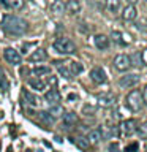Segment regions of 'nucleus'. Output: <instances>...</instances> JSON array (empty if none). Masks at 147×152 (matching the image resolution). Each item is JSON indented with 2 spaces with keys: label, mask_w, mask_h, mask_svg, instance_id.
I'll use <instances>...</instances> for the list:
<instances>
[{
  "label": "nucleus",
  "mask_w": 147,
  "mask_h": 152,
  "mask_svg": "<svg viewBox=\"0 0 147 152\" xmlns=\"http://www.w3.org/2000/svg\"><path fill=\"white\" fill-rule=\"evenodd\" d=\"M2 27L5 32H8L9 35H24L28 28V24L25 19L19 18V16H14V14H7L3 18V22H2Z\"/></svg>",
  "instance_id": "1"
},
{
  "label": "nucleus",
  "mask_w": 147,
  "mask_h": 152,
  "mask_svg": "<svg viewBox=\"0 0 147 152\" xmlns=\"http://www.w3.org/2000/svg\"><path fill=\"white\" fill-rule=\"evenodd\" d=\"M125 104H127V108L130 109V111H133V113L142 111V108H144V100H142L141 90L133 89L131 92L125 97Z\"/></svg>",
  "instance_id": "2"
},
{
  "label": "nucleus",
  "mask_w": 147,
  "mask_h": 152,
  "mask_svg": "<svg viewBox=\"0 0 147 152\" xmlns=\"http://www.w3.org/2000/svg\"><path fill=\"white\" fill-rule=\"evenodd\" d=\"M52 48H54L59 54H63V56H68V54L76 52V45L70 40V38H66V37L55 38L54 43H52Z\"/></svg>",
  "instance_id": "3"
},
{
  "label": "nucleus",
  "mask_w": 147,
  "mask_h": 152,
  "mask_svg": "<svg viewBox=\"0 0 147 152\" xmlns=\"http://www.w3.org/2000/svg\"><path fill=\"white\" fill-rule=\"evenodd\" d=\"M114 68L119 71H128L131 68V59L127 54H119L114 59Z\"/></svg>",
  "instance_id": "4"
},
{
  "label": "nucleus",
  "mask_w": 147,
  "mask_h": 152,
  "mask_svg": "<svg viewBox=\"0 0 147 152\" xmlns=\"http://www.w3.org/2000/svg\"><path fill=\"white\" fill-rule=\"evenodd\" d=\"M97 102H98V106H101V108H111V106L116 104V95L111 94V92L98 94L97 95Z\"/></svg>",
  "instance_id": "5"
},
{
  "label": "nucleus",
  "mask_w": 147,
  "mask_h": 152,
  "mask_svg": "<svg viewBox=\"0 0 147 152\" xmlns=\"http://www.w3.org/2000/svg\"><path fill=\"white\" fill-rule=\"evenodd\" d=\"M138 124L135 119H127V121H122V124L119 125V130L122 132L123 136H131L133 133H136Z\"/></svg>",
  "instance_id": "6"
},
{
  "label": "nucleus",
  "mask_w": 147,
  "mask_h": 152,
  "mask_svg": "<svg viewBox=\"0 0 147 152\" xmlns=\"http://www.w3.org/2000/svg\"><path fill=\"white\" fill-rule=\"evenodd\" d=\"M139 83V76L135 75V73H130V75H125L119 79V86L123 89H130V87H135V86Z\"/></svg>",
  "instance_id": "7"
},
{
  "label": "nucleus",
  "mask_w": 147,
  "mask_h": 152,
  "mask_svg": "<svg viewBox=\"0 0 147 152\" xmlns=\"http://www.w3.org/2000/svg\"><path fill=\"white\" fill-rule=\"evenodd\" d=\"M90 79H92L95 84H104L108 81V76H106V73H104V70L101 66H95V68L90 70Z\"/></svg>",
  "instance_id": "8"
},
{
  "label": "nucleus",
  "mask_w": 147,
  "mask_h": 152,
  "mask_svg": "<svg viewBox=\"0 0 147 152\" xmlns=\"http://www.w3.org/2000/svg\"><path fill=\"white\" fill-rule=\"evenodd\" d=\"M3 57H5V60L8 62V64H11V65H19L21 64V54L16 51V49H13V48H7V49L3 51Z\"/></svg>",
  "instance_id": "9"
},
{
  "label": "nucleus",
  "mask_w": 147,
  "mask_h": 152,
  "mask_svg": "<svg viewBox=\"0 0 147 152\" xmlns=\"http://www.w3.org/2000/svg\"><path fill=\"white\" fill-rule=\"evenodd\" d=\"M44 100L51 104V106H54V104H60L62 94H60L55 87H52V89L47 90V92H44Z\"/></svg>",
  "instance_id": "10"
},
{
  "label": "nucleus",
  "mask_w": 147,
  "mask_h": 152,
  "mask_svg": "<svg viewBox=\"0 0 147 152\" xmlns=\"http://www.w3.org/2000/svg\"><path fill=\"white\" fill-rule=\"evenodd\" d=\"M111 38H112L116 43H119V45H122V46L130 45V43H131V38H130V35H128V33H123V32H119V30H112Z\"/></svg>",
  "instance_id": "11"
},
{
  "label": "nucleus",
  "mask_w": 147,
  "mask_h": 152,
  "mask_svg": "<svg viewBox=\"0 0 147 152\" xmlns=\"http://www.w3.org/2000/svg\"><path fill=\"white\" fill-rule=\"evenodd\" d=\"M136 16H138L136 7H133V5H127V7L123 8V11H122V19H123V21H135Z\"/></svg>",
  "instance_id": "12"
},
{
  "label": "nucleus",
  "mask_w": 147,
  "mask_h": 152,
  "mask_svg": "<svg viewBox=\"0 0 147 152\" xmlns=\"http://www.w3.org/2000/svg\"><path fill=\"white\" fill-rule=\"evenodd\" d=\"M93 41H95V46H97L100 51H104V49H108V48H109V38L106 35H103V33L95 35Z\"/></svg>",
  "instance_id": "13"
},
{
  "label": "nucleus",
  "mask_w": 147,
  "mask_h": 152,
  "mask_svg": "<svg viewBox=\"0 0 147 152\" xmlns=\"http://www.w3.org/2000/svg\"><path fill=\"white\" fill-rule=\"evenodd\" d=\"M78 114L76 113H65L63 114V125L66 128H71V127H74L76 124H78Z\"/></svg>",
  "instance_id": "14"
},
{
  "label": "nucleus",
  "mask_w": 147,
  "mask_h": 152,
  "mask_svg": "<svg viewBox=\"0 0 147 152\" xmlns=\"http://www.w3.org/2000/svg\"><path fill=\"white\" fill-rule=\"evenodd\" d=\"M101 138H103L101 128H93V130H90L89 135H87V140H89L90 144H98V142L101 141Z\"/></svg>",
  "instance_id": "15"
},
{
  "label": "nucleus",
  "mask_w": 147,
  "mask_h": 152,
  "mask_svg": "<svg viewBox=\"0 0 147 152\" xmlns=\"http://www.w3.org/2000/svg\"><path fill=\"white\" fill-rule=\"evenodd\" d=\"M47 59V52L46 49H43V48H38V49H35L30 54V60L32 62H43Z\"/></svg>",
  "instance_id": "16"
},
{
  "label": "nucleus",
  "mask_w": 147,
  "mask_h": 152,
  "mask_svg": "<svg viewBox=\"0 0 147 152\" xmlns=\"http://www.w3.org/2000/svg\"><path fill=\"white\" fill-rule=\"evenodd\" d=\"M28 86H30L33 90H36V92H43V90L46 89V84L43 83L40 78H36V76H35V78H30V79H28Z\"/></svg>",
  "instance_id": "17"
},
{
  "label": "nucleus",
  "mask_w": 147,
  "mask_h": 152,
  "mask_svg": "<svg viewBox=\"0 0 147 152\" xmlns=\"http://www.w3.org/2000/svg\"><path fill=\"white\" fill-rule=\"evenodd\" d=\"M65 10H66L70 14L79 13V11H81V3H79V0H68V2L65 3Z\"/></svg>",
  "instance_id": "18"
},
{
  "label": "nucleus",
  "mask_w": 147,
  "mask_h": 152,
  "mask_svg": "<svg viewBox=\"0 0 147 152\" xmlns=\"http://www.w3.org/2000/svg\"><path fill=\"white\" fill-rule=\"evenodd\" d=\"M51 11L54 14H62L63 11H66V10H65V3L62 2V0H52V2H51Z\"/></svg>",
  "instance_id": "19"
},
{
  "label": "nucleus",
  "mask_w": 147,
  "mask_h": 152,
  "mask_svg": "<svg viewBox=\"0 0 147 152\" xmlns=\"http://www.w3.org/2000/svg\"><path fill=\"white\" fill-rule=\"evenodd\" d=\"M62 64H63V62H60V60H55V62H54V65L57 66V68H59V73H60L62 76H63L65 79H71V78H73L71 71H70L68 68H66L65 65H62Z\"/></svg>",
  "instance_id": "20"
},
{
  "label": "nucleus",
  "mask_w": 147,
  "mask_h": 152,
  "mask_svg": "<svg viewBox=\"0 0 147 152\" xmlns=\"http://www.w3.org/2000/svg\"><path fill=\"white\" fill-rule=\"evenodd\" d=\"M73 142L79 147V149H82V151H87L89 146H90L89 140H87V138H84V136H76V138H73Z\"/></svg>",
  "instance_id": "21"
},
{
  "label": "nucleus",
  "mask_w": 147,
  "mask_h": 152,
  "mask_svg": "<svg viewBox=\"0 0 147 152\" xmlns=\"http://www.w3.org/2000/svg\"><path fill=\"white\" fill-rule=\"evenodd\" d=\"M22 95H24V98H25V102L30 104V106H36L38 103H40V100H38V97L36 95H33L32 92H28V90H24L22 92Z\"/></svg>",
  "instance_id": "22"
},
{
  "label": "nucleus",
  "mask_w": 147,
  "mask_h": 152,
  "mask_svg": "<svg viewBox=\"0 0 147 152\" xmlns=\"http://www.w3.org/2000/svg\"><path fill=\"white\" fill-rule=\"evenodd\" d=\"M106 8L109 13L116 14L120 10V0H106Z\"/></svg>",
  "instance_id": "23"
},
{
  "label": "nucleus",
  "mask_w": 147,
  "mask_h": 152,
  "mask_svg": "<svg viewBox=\"0 0 147 152\" xmlns=\"http://www.w3.org/2000/svg\"><path fill=\"white\" fill-rule=\"evenodd\" d=\"M38 119H40L41 122H44L46 125H51V124H54L55 119L49 114V111H40L38 113Z\"/></svg>",
  "instance_id": "24"
},
{
  "label": "nucleus",
  "mask_w": 147,
  "mask_h": 152,
  "mask_svg": "<svg viewBox=\"0 0 147 152\" xmlns=\"http://www.w3.org/2000/svg\"><path fill=\"white\" fill-rule=\"evenodd\" d=\"M33 75H35L36 78H40V76H43V75H51V68L46 66V65H38V66L33 68Z\"/></svg>",
  "instance_id": "25"
},
{
  "label": "nucleus",
  "mask_w": 147,
  "mask_h": 152,
  "mask_svg": "<svg viewBox=\"0 0 147 152\" xmlns=\"http://www.w3.org/2000/svg\"><path fill=\"white\" fill-rule=\"evenodd\" d=\"M49 114L52 117H60V116H63L65 114V111H63V106L62 104H54V106H51V109H49Z\"/></svg>",
  "instance_id": "26"
},
{
  "label": "nucleus",
  "mask_w": 147,
  "mask_h": 152,
  "mask_svg": "<svg viewBox=\"0 0 147 152\" xmlns=\"http://www.w3.org/2000/svg\"><path fill=\"white\" fill-rule=\"evenodd\" d=\"M70 71H71V75H81L84 71V66H82V64L81 62H71L70 64Z\"/></svg>",
  "instance_id": "27"
},
{
  "label": "nucleus",
  "mask_w": 147,
  "mask_h": 152,
  "mask_svg": "<svg viewBox=\"0 0 147 152\" xmlns=\"http://www.w3.org/2000/svg\"><path fill=\"white\" fill-rule=\"evenodd\" d=\"M0 89L2 90H8L9 89V81L7 78V75H5V71L0 68Z\"/></svg>",
  "instance_id": "28"
},
{
  "label": "nucleus",
  "mask_w": 147,
  "mask_h": 152,
  "mask_svg": "<svg viewBox=\"0 0 147 152\" xmlns=\"http://www.w3.org/2000/svg\"><path fill=\"white\" fill-rule=\"evenodd\" d=\"M136 133L139 135L141 140H147V122H142L141 125L136 128Z\"/></svg>",
  "instance_id": "29"
},
{
  "label": "nucleus",
  "mask_w": 147,
  "mask_h": 152,
  "mask_svg": "<svg viewBox=\"0 0 147 152\" xmlns=\"http://www.w3.org/2000/svg\"><path fill=\"white\" fill-rule=\"evenodd\" d=\"M8 7L13 8V10H22L24 8V3H25V0H8Z\"/></svg>",
  "instance_id": "30"
},
{
  "label": "nucleus",
  "mask_w": 147,
  "mask_h": 152,
  "mask_svg": "<svg viewBox=\"0 0 147 152\" xmlns=\"http://www.w3.org/2000/svg\"><path fill=\"white\" fill-rule=\"evenodd\" d=\"M138 151H139V144L138 142H131V144H128L123 149V152H138Z\"/></svg>",
  "instance_id": "31"
},
{
  "label": "nucleus",
  "mask_w": 147,
  "mask_h": 152,
  "mask_svg": "<svg viewBox=\"0 0 147 152\" xmlns=\"http://www.w3.org/2000/svg\"><path fill=\"white\" fill-rule=\"evenodd\" d=\"M47 84H49V86H52V87H55V86H57V78H55V76H47Z\"/></svg>",
  "instance_id": "32"
},
{
  "label": "nucleus",
  "mask_w": 147,
  "mask_h": 152,
  "mask_svg": "<svg viewBox=\"0 0 147 152\" xmlns=\"http://www.w3.org/2000/svg\"><path fill=\"white\" fill-rule=\"evenodd\" d=\"M142 100H144V104H147V86H146V87L144 89H142Z\"/></svg>",
  "instance_id": "33"
},
{
  "label": "nucleus",
  "mask_w": 147,
  "mask_h": 152,
  "mask_svg": "<svg viewBox=\"0 0 147 152\" xmlns=\"http://www.w3.org/2000/svg\"><path fill=\"white\" fill-rule=\"evenodd\" d=\"M109 151H111V152H117L119 151V146L117 144H111V146H109Z\"/></svg>",
  "instance_id": "34"
},
{
  "label": "nucleus",
  "mask_w": 147,
  "mask_h": 152,
  "mask_svg": "<svg viewBox=\"0 0 147 152\" xmlns=\"http://www.w3.org/2000/svg\"><path fill=\"white\" fill-rule=\"evenodd\" d=\"M87 111H90V113H95V108H92V106H84V113H87Z\"/></svg>",
  "instance_id": "35"
},
{
  "label": "nucleus",
  "mask_w": 147,
  "mask_h": 152,
  "mask_svg": "<svg viewBox=\"0 0 147 152\" xmlns=\"http://www.w3.org/2000/svg\"><path fill=\"white\" fill-rule=\"evenodd\" d=\"M76 98H78V97H76V94H70V95H68V100H70V102H74Z\"/></svg>",
  "instance_id": "36"
},
{
  "label": "nucleus",
  "mask_w": 147,
  "mask_h": 152,
  "mask_svg": "<svg viewBox=\"0 0 147 152\" xmlns=\"http://www.w3.org/2000/svg\"><path fill=\"white\" fill-rule=\"evenodd\" d=\"M125 2H127V5H133V7H135L138 3V0H125Z\"/></svg>",
  "instance_id": "37"
},
{
  "label": "nucleus",
  "mask_w": 147,
  "mask_h": 152,
  "mask_svg": "<svg viewBox=\"0 0 147 152\" xmlns=\"http://www.w3.org/2000/svg\"><path fill=\"white\" fill-rule=\"evenodd\" d=\"M0 5H2V7H8V3L5 2V0H0Z\"/></svg>",
  "instance_id": "38"
},
{
  "label": "nucleus",
  "mask_w": 147,
  "mask_h": 152,
  "mask_svg": "<svg viewBox=\"0 0 147 152\" xmlns=\"http://www.w3.org/2000/svg\"><path fill=\"white\" fill-rule=\"evenodd\" d=\"M146 152H147V149H146Z\"/></svg>",
  "instance_id": "39"
}]
</instances>
